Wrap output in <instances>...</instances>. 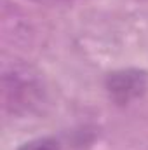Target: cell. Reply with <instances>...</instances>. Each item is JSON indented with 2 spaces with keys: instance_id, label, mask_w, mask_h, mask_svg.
<instances>
[{
  "instance_id": "obj_1",
  "label": "cell",
  "mask_w": 148,
  "mask_h": 150,
  "mask_svg": "<svg viewBox=\"0 0 148 150\" xmlns=\"http://www.w3.org/2000/svg\"><path fill=\"white\" fill-rule=\"evenodd\" d=\"M106 91L118 105H129L140 100L148 89V74L140 68H122L106 77Z\"/></svg>"
},
{
  "instance_id": "obj_2",
  "label": "cell",
  "mask_w": 148,
  "mask_h": 150,
  "mask_svg": "<svg viewBox=\"0 0 148 150\" xmlns=\"http://www.w3.org/2000/svg\"><path fill=\"white\" fill-rule=\"evenodd\" d=\"M25 150H56V149H54V145L51 142L44 140V142H38V143H30Z\"/></svg>"
}]
</instances>
